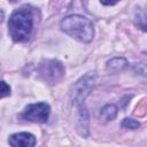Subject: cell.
Returning a JSON list of instances; mask_svg holds the SVG:
<instances>
[{
    "instance_id": "cell-1",
    "label": "cell",
    "mask_w": 147,
    "mask_h": 147,
    "mask_svg": "<svg viewBox=\"0 0 147 147\" xmlns=\"http://www.w3.org/2000/svg\"><path fill=\"white\" fill-rule=\"evenodd\" d=\"M33 28V13L28 6L16 9L8 21V32L13 40L25 41L29 39Z\"/></svg>"
},
{
    "instance_id": "cell-2",
    "label": "cell",
    "mask_w": 147,
    "mask_h": 147,
    "mask_svg": "<svg viewBox=\"0 0 147 147\" xmlns=\"http://www.w3.org/2000/svg\"><path fill=\"white\" fill-rule=\"evenodd\" d=\"M60 26L61 30L68 36L82 42H90L94 36L93 23L88 18L80 15H70L64 17L61 21Z\"/></svg>"
},
{
    "instance_id": "cell-3",
    "label": "cell",
    "mask_w": 147,
    "mask_h": 147,
    "mask_svg": "<svg viewBox=\"0 0 147 147\" xmlns=\"http://www.w3.org/2000/svg\"><path fill=\"white\" fill-rule=\"evenodd\" d=\"M95 83V72H87L79 80L76 82L72 90V103L78 107V110H82L84 100L90 94Z\"/></svg>"
},
{
    "instance_id": "cell-4",
    "label": "cell",
    "mask_w": 147,
    "mask_h": 147,
    "mask_svg": "<svg viewBox=\"0 0 147 147\" xmlns=\"http://www.w3.org/2000/svg\"><path fill=\"white\" fill-rule=\"evenodd\" d=\"M39 74L47 83L55 84L64 76V68L56 60H45L39 65Z\"/></svg>"
},
{
    "instance_id": "cell-5",
    "label": "cell",
    "mask_w": 147,
    "mask_h": 147,
    "mask_svg": "<svg viewBox=\"0 0 147 147\" xmlns=\"http://www.w3.org/2000/svg\"><path fill=\"white\" fill-rule=\"evenodd\" d=\"M49 106L45 102H38V103H31L28 105L22 114L23 118H25L29 122L34 123H45L48 119L49 116Z\"/></svg>"
},
{
    "instance_id": "cell-6",
    "label": "cell",
    "mask_w": 147,
    "mask_h": 147,
    "mask_svg": "<svg viewBox=\"0 0 147 147\" xmlns=\"http://www.w3.org/2000/svg\"><path fill=\"white\" fill-rule=\"evenodd\" d=\"M8 144L14 147H32L36 145V138L29 132L14 133L9 137Z\"/></svg>"
},
{
    "instance_id": "cell-7",
    "label": "cell",
    "mask_w": 147,
    "mask_h": 147,
    "mask_svg": "<svg viewBox=\"0 0 147 147\" xmlns=\"http://www.w3.org/2000/svg\"><path fill=\"white\" fill-rule=\"evenodd\" d=\"M116 115H117V107L115 105H106L100 110V118L105 122L114 119Z\"/></svg>"
},
{
    "instance_id": "cell-8",
    "label": "cell",
    "mask_w": 147,
    "mask_h": 147,
    "mask_svg": "<svg viewBox=\"0 0 147 147\" xmlns=\"http://www.w3.org/2000/svg\"><path fill=\"white\" fill-rule=\"evenodd\" d=\"M127 62L125 59L123 57H115V59H111L110 61H108L107 63V69L111 72H117L122 69H124L126 67Z\"/></svg>"
},
{
    "instance_id": "cell-9",
    "label": "cell",
    "mask_w": 147,
    "mask_h": 147,
    "mask_svg": "<svg viewBox=\"0 0 147 147\" xmlns=\"http://www.w3.org/2000/svg\"><path fill=\"white\" fill-rule=\"evenodd\" d=\"M122 126L125 127V129H130V130H136L140 126V123L137 122L136 119H132V118H125L123 122H122Z\"/></svg>"
},
{
    "instance_id": "cell-10",
    "label": "cell",
    "mask_w": 147,
    "mask_h": 147,
    "mask_svg": "<svg viewBox=\"0 0 147 147\" xmlns=\"http://www.w3.org/2000/svg\"><path fill=\"white\" fill-rule=\"evenodd\" d=\"M10 94V87L9 85L3 82V80H0V99L1 98H5V96H8Z\"/></svg>"
},
{
    "instance_id": "cell-11",
    "label": "cell",
    "mask_w": 147,
    "mask_h": 147,
    "mask_svg": "<svg viewBox=\"0 0 147 147\" xmlns=\"http://www.w3.org/2000/svg\"><path fill=\"white\" fill-rule=\"evenodd\" d=\"M100 1H101V3L105 5V6H113V5L117 3L119 0H100Z\"/></svg>"
},
{
    "instance_id": "cell-12",
    "label": "cell",
    "mask_w": 147,
    "mask_h": 147,
    "mask_svg": "<svg viewBox=\"0 0 147 147\" xmlns=\"http://www.w3.org/2000/svg\"><path fill=\"white\" fill-rule=\"evenodd\" d=\"M3 17H5V14H3V11H2L1 9H0V22H2Z\"/></svg>"
},
{
    "instance_id": "cell-13",
    "label": "cell",
    "mask_w": 147,
    "mask_h": 147,
    "mask_svg": "<svg viewBox=\"0 0 147 147\" xmlns=\"http://www.w3.org/2000/svg\"><path fill=\"white\" fill-rule=\"evenodd\" d=\"M9 1H11V2H15V1H16V0H9Z\"/></svg>"
}]
</instances>
